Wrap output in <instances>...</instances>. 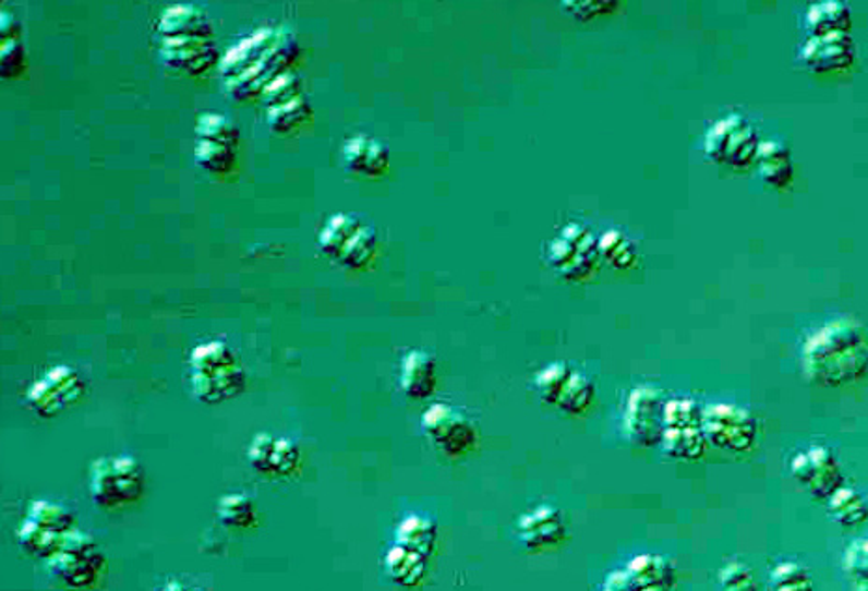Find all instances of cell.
Returning <instances> with one entry per match:
<instances>
[{
	"instance_id": "obj_1",
	"label": "cell",
	"mask_w": 868,
	"mask_h": 591,
	"mask_svg": "<svg viewBox=\"0 0 868 591\" xmlns=\"http://www.w3.org/2000/svg\"><path fill=\"white\" fill-rule=\"evenodd\" d=\"M801 355L810 381L823 386H842L857 381L867 371V336L855 321H831L807 337Z\"/></svg>"
},
{
	"instance_id": "obj_2",
	"label": "cell",
	"mask_w": 868,
	"mask_h": 591,
	"mask_svg": "<svg viewBox=\"0 0 868 591\" xmlns=\"http://www.w3.org/2000/svg\"><path fill=\"white\" fill-rule=\"evenodd\" d=\"M190 384L198 401H229L245 388L242 363L229 345L219 339L201 342L190 354Z\"/></svg>"
},
{
	"instance_id": "obj_3",
	"label": "cell",
	"mask_w": 868,
	"mask_h": 591,
	"mask_svg": "<svg viewBox=\"0 0 868 591\" xmlns=\"http://www.w3.org/2000/svg\"><path fill=\"white\" fill-rule=\"evenodd\" d=\"M88 489L99 507L117 509L133 504L145 491V472L130 455L99 457L88 470Z\"/></svg>"
},
{
	"instance_id": "obj_4",
	"label": "cell",
	"mask_w": 868,
	"mask_h": 591,
	"mask_svg": "<svg viewBox=\"0 0 868 591\" xmlns=\"http://www.w3.org/2000/svg\"><path fill=\"white\" fill-rule=\"evenodd\" d=\"M75 528V517L67 507L51 499H33L17 530V541L31 556L49 559Z\"/></svg>"
},
{
	"instance_id": "obj_5",
	"label": "cell",
	"mask_w": 868,
	"mask_h": 591,
	"mask_svg": "<svg viewBox=\"0 0 868 591\" xmlns=\"http://www.w3.org/2000/svg\"><path fill=\"white\" fill-rule=\"evenodd\" d=\"M47 569L60 584L83 590L98 582L106 569V556L93 535L75 528L59 551L47 559Z\"/></svg>"
},
{
	"instance_id": "obj_6",
	"label": "cell",
	"mask_w": 868,
	"mask_h": 591,
	"mask_svg": "<svg viewBox=\"0 0 868 591\" xmlns=\"http://www.w3.org/2000/svg\"><path fill=\"white\" fill-rule=\"evenodd\" d=\"M318 245L341 266L362 268L375 255L376 234L360 217L336 214L324 224Z\"/></svg>"
},
{
	"instance_id": "obj_7",
	"label": "cell",
	"mask_w": 868,
	"mask_h": 591,
	"mask_svg": "<svg viewBox=\"0 0 868 591\" xmlns=\"http://www.w3.org/2000/svg\"><path fill=\"white\" fill-rule=\"evenodd\" d=\"M704 410L689 397L672 399L663 410V444L676 459H697L704 451Z\"/></svg>"
},
{
	"instance_id": "obj_8",
	"label": "cell",
	"mask_w": 868,
	"mask_h": 591,
	"mask_svg": "<svg viewBox=\"0 0 868 591\" xmlns=\"http://www.w3.org/2000/svg\"><path fill=\"white\" fill-rule=\"evenodd\" d=\"M704 436L715 447L732 454H744L757 442V420L745 408L718 402L704 410Z\"/></svg>"
},
{
	"instance_id": "obj_9",
	"label": "cell",
	"mask_w": 868,
	"mask_h": 591,
	"mask_svg": "<svg viewBox=\"0 0 868 591\" xmlns=\"http://www.w3.org/2000/svg\"><path fill=\"white\" fill-rule=\"evenodd\" d=\"M794 480L816 499H825L844 485V472L835 454L823 444H810L789 460Z\"/></svg>"
},
{
	"instance_id": "obj_10",
	"label": "cell",
	"mask_w": 868,
	"mask_h": 591,
	"mask_svg": "<svg viewBox=\"0 0 868 591\" xmlns=\"http://www.w3.org/2000/svg\"><path fill=\"white\" fill-rule=\"evenodd\" d=\"M758 148L755 128L739 114L719 120L706 135V154L721 164L744 167L757 158Z\"/></svg>"
},
{
	"instance_id": "obj_11",
	"label": "cell",
	"mask_w": 868,
	"mask_h": 591,
	"mask_svg": "<svg viewBox=\"0 0 868 591\" xmlns=\"http://www.w3.org/2000/svg\"><path fill=\"white\" fill-rule=\"evenodd\" d=\"M85 384L80 373L68 365H57L33 382L27 389V402L41 418H53L80 401Z\"/></svg>"
},
{
	"instance_id": "obj_12",
	"label": "cell",
	"mask_w": 868,
	"mask_h": 591,
	"mask_svg": "<svg viewBox=\"0 0 868 591\" xmlns=\"http://www.w3.org/2000/svg\"><path fill=\"white\" fill-rule=\"evenodd\" d=\"M423 431L434 446L449 455L465 454L474 442V429L467 418L448 405H433L423 414Z\"/></svg>"
},
{
	"instance_id": "obj_13",
	"label": "cell",
	"mask_w": 868,
	"mask_h": 591,
	"mask_svg": "<svg viewBox=\"0 0 868 591\" xmlns=\"http://www.w3.org/2000/svg\"><path fill=\"white\" fill-rule=\"evenodd\" d=\"M248 460L257 472L268 475H289L300 465V449L289 438L261 433L248 447Z\"/></svg>"
},
{
	"instance_id": "obj_14",
	"label": "cell",
	"mask_w": 868,
	"mask_h": 591,
	"mask_svg": "<svg viewBox=\"0 0 868 591\" xmlns=\"http://www.w3.org/2000/svg\"><path fill=\"white\" fill-rule=\"evenodd\" d=\"M159 55L167 67L197 75L214 64L216 47L204 36H169L161 41Z\"/></svg>"
},
{
	"instance_id": "obj_15",
	"label": "cell",
	"mask_w": 868,
	"mask_h": 591,
	"mask_svg": "<svg viewBox=\"0 0 868 591\" xmlns=\"http://www.w3.org/2000/svg\"><path fill=\"white\" fill-rule=\"evenodd\" d=\"M855 59V44L844 33L812 36L799 49L797 60L812 72H831L849 67Z\"/></svg>"
},
{
	"instance_id": "obj_16",
	"label": "cell",
	"mask_w": 868,
	"mask_h": 591,
	"mask_svg": "<svg viewBox=\"0 0 868 591\" xmlns=\"http://www.w3.org/2000/svg\"><path fill=\"white\" fill-rule=\"evenodd\" d=\"M342 161L350 171L363 177H381L388 169V148L369 135H354L342 145Z\"/></svg>"
},
{
	"instance_id": "obj_17",
	"label": "cell",
	"mask_w": 868,
	"mask_h": 591,
	"mask_svg": "<svg viewBox=\"0 0 868 591\" xmlns=\"http://www.w3.org/2000/svg\"><path fill=\"white\" fill-rule=\"evenodd\" d=\"M434 382V362L427 352L412 350L402 358L399 384L405 394L414 399H423L433 394Z\"/></svg>"
},
{
	"instance_id": "obj_18",
	"label": "cell",
	"mask_w": 868,
	"mask_h": 591,
	"mask_svg": "<svg viewBox=\"0 0 868 591\" xmlns=\"http://www.w3.org/2000/svg\"><path fill=\"white\" fill-rule=\"evenodd\" d=\"M158 33L164 38L169 36H204V38H212L210 21L206 20V15L193 7H171L165 10L161 14V20L158 23Z\"/></svg>"
},
{
	"instance_id": "obj_19",
	"label": "cell",
	"mask_w": 868,
	"mask_h": 591,
	"mask_svg": "<svg viewBox=\"0 0 868 591\" xmlns=\"http://www.w3.org/2000/svg\"><path fill=\"white\" fill-rule=\"evenodd\" d=\"M828 512L836 524L854 528L868 520V499L855 486L844 483L828 499Z\"/></svg>"
},
{
	"instance_id": "obj_20",
	"label": "cell",
	"mask_w": 868,
	"mask_h": 591,
	"mask_svg": "<svg viewBox=\"0 0 868 591\" xmlns=\"http://www.w3.org/2000/svg\"><path fill=\"white\" fill-rule=\"evenodd\" d=\"M803 27L812 36L844 33L849 28V10L835 0L818 2L807 10Z\"/></svg>"
},
{
	"instance_id": "obj_21",
	"label": "cell",
	"mask_w": 868,
	"mask_h": 591,
	"mask_svg": "<svg viewBox=\"0 0 868 591\" xmlns=\"http://www.w3.org/2000/svg\"><path fill=\"white\" fill-rule=\"evenodd\" d=\"M758 172L768 184L783 188L792 178V161L789 152L779 141H768L758 148Z\"/></svg>"
},
{
	"instance_id": "obj_22",
	"label": "cell",
	"mask_w": 868,
	"mask_h": 591,
	"mask_svg": "<svg viewBox=\"0 0 868 591\" xmlns=\"http://www.w3.org/2000/svg\"><path fill=\"white\" fill-rule=\"evenodd\" d=\"M384 567L388 577L401 586H414L420 582L425 571V556L420 552L410 551L407 546L395 545L389 548Z\"/></svg>"
},
{
	"instance_id": "obj_23",
	"label": "cell",
	"mask_w": 868,
	"mask_h": 591,
	"mask_svg": "<svg viewBox=\"0 0 868 591\" xmlns=\"http://www.w3.org/2000/svg\"><path fill=\"white\" fill-rule=\"evenodd\" d=\"M519 530L520 538L525 539L528 545H545L559 538L562 522L558 512L554 509L540 507L520 519Z\"/></svg>"
},
{
	"instance_id": "obj_24",
	"label": "cell",
	"mask_w": 868,
	"mask_h": 591,
	"mask_svg": "<svg viewBox=\"0 0 868 591\" xmlns=\"http://www.w3.org/2000/svg\"><path fill=\"white\" fill-rule=\"evenodd\" d=\"M217 519L229 528H251L257 522V507L248 494H225L217 502Z\"/></svg>"
},
{
	"instance_id": "obj_25",
	"label": "cell",
	"mask_w": 868,
	"mask_h": 591,
	"mask_svg": "<svg viewBox=\"0 0 868 591\" xmlns=\"http://www.w3.org/2000/svg\"><path fill=\"white\" fill-rule=\"evenodd\" d=\"M434 543V526L431 520L410 515L397 526V545L407 546L410 551L429 554Z\"/></svg>"
},
{
	"instance_id": "obj_26",
	"label": "cell",
	"mask_w": 868,
	"mask_h": 591,
	"mask_svg": "<svg viewBox=\"0 0 868 591\" xmlns=\"http://www.w3.org/2000/svg\"><path fill=\"white\" fill-rule=\"evenodd\" d=\"M770 582L773 591H815L809 569L794 559L779 562L771 569Z\"/></svg>"
},
{
	"instance_id": "obj_27",
	"label": "cell",
	"mask_w": 868,
	"mask_h": 591,
	"mask_svg": "<svg viewBox=\"0 0 868 591\" xmlns=\"http://www.w3.org/2000/svg\"><path fill=\"white\" fill-rule=\"evenodd\" d=\"M195 159L206 171L227 174L237 161V146L221 145V143L198 138Z\"/></svg>"
},
{
	"instance_id": "obj_28",
	"label": "cell",
	"mask_w": 868,
	"mask_h": 591,
	"mask_svg": "<svg viewBox=\"0 0 868 591\" xmlns=\"http://www.w3.org/2000/svg\"><path fill=\"white\" fill-rule=\"evenodd\" d=\"M197 137L203 141H214L221 145L237 146L240 141L237 125L232 124L227 117H221L217 112H204L197 120Z\"/></svg>"
},
{
	"instance_id": "obj_29",
	"label": "cell",
	"mask_w": 868,
	"mask_h": 591,
	"mask_svg": "<svg viewBox=\"0 0 868 591\" xmlns=\"http://www.w3.org/2000/svg\"><path fill=\"white\" fill-rule=\"evenodd\" d=\"M842 567L854 584L868 582V538L852 541L842 554Z\"/></svg>"
},
{
	"instance_id": "obj_30",
	"label": "cell",
	"mask_w": 868,
	"mask_h": 591,
	"mask_svg": "<svg viewBox=\"0 0 868 591\" xmlns=\"http://www.w3.org/2000/svg\"><path fill=\"white\" fill-rule=\"evenodd\" d=\"M721 591H758L757 580L749 565L732 559L719 571Z\"/></svg>"
},
{
	"instance_id": "obj_31",
	"label": "cell",
	"mask_w": 868,
	"mask_h": 591,
	"mask_svg": "<svg viewBox=\"0 0 868 591\" xmlns=\"http://www.w3.org/2000/svg\"><path fill=\"white\" fill-rule=\"evenodd\" d=\"M158 591H203L195 588V586H188L184 582H180V580H169V582H165Z\"/></svg>"
},
{
	"instance_id": "obj_32",
	"label": "cell",
	"mask_w": 868,
	"mask_h": 591,
	"mask_svg": "<svg viewBox=\"0 0 868 591\" xmlns=\"http://www.w3.org/2000/svg\"><path fill=\"white\" fill-rule=\"evenodd\" d=\"M855 591H868V582H859V584H854Z\"/></svg>"
}]
</instances>
